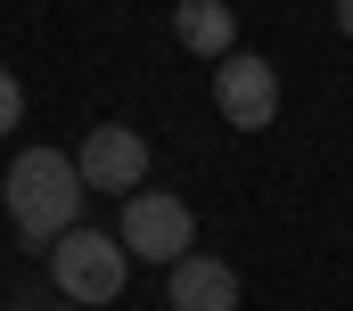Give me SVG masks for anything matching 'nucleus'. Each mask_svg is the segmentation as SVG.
Instances as JSON below:
<instances>
[{
  "label": "nucleus",
  "instance_id": "obj_2",
  "mask_svg": "<svg viewBox=\"0 0 353 311\" xmlns=\"http://www.w3.org/2000/svg\"><path fill=\"white\" fill-rule=\"evenodd\" d=\"M50 279H58V303H115L123 295V246L107 230H74L50 246Z\"/></svg>",
  "mask_w": 353,
  "mask_h": 311
},
{
  "label": "nucleus",
  "instance_id": "obj_7",
  "mask_svg": "<svg viewBox=\"0 0 353 311\" xmlns=\"http://www.w3.org/2000/svg\"><path fill=\"white\" fill-rule=\"evenodd\" d=\"M173 33H181V50H197V58H230V50H239L230 0H181V8H173Z\"/></svg>",
  "mask_w": 353,
  "mask_h": 311
},
{
  "label": "nucleus",
  "instance_id": "obj_10",
  "mask_svg": "<svg viewBox=\"0 0 353 311\" xmlns=\"http://www.w3.org/2000/svg\"><path fill=\"white\" fill-rule=\"evenodd\" d=\"M58 311H83V303H58Z\"/></svg>",
  "mask_w": 353,
  "mask_h": 311
},
{
  "label": "nucleus",
  "instance_id": "obj_1",
  "mask_svg": "<svg viewBox=\"0 0 353 311\" xmlns=\"http://www.w3.org/2000/svg\"><path fill=\"white\" fill-rule=\"evenodd\" d=\"M0 197H8V222H17V237H66L74 222H83V172L66 164V148H25L17 164H8V180H0Z\"/></svg>",
  "mask_w": 353,
  "mask_h": 311
},
{
  "label": "nucleus",
  "instance_id": "obj_9",
  "mask_svg": "<svg viewBox=\"0 0 353 311\" xmlns=\"http://www.w3.org/2000/svg\"><path fill=\"white\" fill-rule=\"evenodd\" d=\"M337 33H345V41H353V0H337Z\"/></svg>",
  "mask_w": 353,
  "mask_h": 311
},
{
  "label": "nucleus",
  "instance_id": "obj_3",
  "mask_svg": "<svg viewBox=\"0 0 353 311\" xmlns=\"http://www.w3.org/2000/svg\"><path fill=\"white\" fill-rule=\"evenodd\" d=\"M123 254H140V262H181L189 246H197V222H189V205L165 197V189H132L123 197V230H115Z\"/></svg>",
  "mask_w": 353,
  "mask_h": 311
},
{
  "label": "nucleus",
  "instance_id": "obj_8",
  "mask_svg": "<svg viewBox=\"0 0 353 311\" xmlns=\"http://www.w3.org/2000/svg\"><path fill=\"white\" fill-rule=\"evenodd\" d=\"M25 123V90H17V74L0 66V131H17Z\"/></svg>",
  "mask_w": 353,
  "mask_h": 311
},
{
  "label": "nucleus",
  "instance_id": "obj_4",
  "mask_svg": "<svg viewBox=\"0 0 353 311\" xmlns=\"http://www.w3.org/2000/svg\"><path fill=\"white\" fill-rule=\"evenodd\" d=\"M214 107H222L230 131H271L279 123V74H271V58H255V50L214 58Z\"/></svg>",
  "mask_w": 353,
  "mask_h": 311
},
{
  "label": "nucleus",
  "instance_id": "obj_6",
  "mask_svg": "<svg viewBox=\"0 0 353 311\" xmlns=\"http://www.w3.org/2000/svg\"><path fill=\"white\" fill-rule=\"evenodd\" d=\"M165 270H173V287H165L173 311H239V270H230V262L181 254V262H165Z\"/></svg>",
  "mask_w": 353,
  "mask_h": 311
},
{
  "label": "nucleus",
  "instance_id": "obj_5",
  "mask_svg": "<svg viewBox=\"0 0 353 311\" xmlns=\"http://www.w3.org/2000/svg\"><path fill=\"white\" fill-rule=\"evenodd\" d=\"M74 172H83V189L99 197H132V180H148V140L132 131V123H99L74 156Z\"/></svg>",
  "mask_w": 353,
  "mask_h": 311
}]
</instances>
